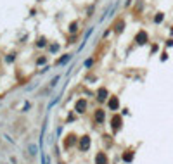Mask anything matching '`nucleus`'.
I'll use <instances>...</instances> for the list:
<instances>
[{"label": "nucleus", "instance_id": "obj_19", "mask_svg": "<svg viewBox=\"0 0 173 164\" xmlns=\"http://www.w3.org/2000/svg\"><path fill=\"white\" fill-rule=\"evenodd\" d=\"M45 61H47V57H40V59H38V64H43Z\"/></svg>", "mask_w": 173, "mask_h": 164}, {"label": "nucleus", "instance_id": "obj_18", "mask_svg": "<svg viewBox=\"0 0 173 164\" xmlns=\"http://www.w3.org/2000/svg\"><path fill=\"white\" fill-rule=\"evenodd\" d=\"M92 64H94V61H92V59H88V61H87V62H85V66H87V67H90V66H92Z\"/></svg>", "mask_w": 173, "mask_h": 164}, {"label": "nucleus", "instance_id": "obj_20", "mask_svg": "<svg viewBox=\"0 0 173 164\" xmlns=\"http://www.w3.org/2000/svg\"><path fill=\"white\" fill-rule=\"evenodd\" d=\"M57 48H59V47H57V45H52V47H50V52H55V50H57Z\"/></svg>", "mask_w": 173, "mask_h": 164}, {"label": "nucleus", "instance_id": "obj_10", "mask_svg": "<svg viewBox=\"0 0 173 164\" xmlns=\"http://www.w3.org/2000/svg\"><path fill=\"white\" fill-rule=\"evenodd\" d=\"M114 31H116V33H121V31H123V21L116 22V26H114Z\"/></svg>", "mask_w": 173, "mask_h": 164}, {"label": "nucleus", "instance_id": "obj_7", "mask_svg": "<svg viewBox=\"0 0 173 164\" xmlns=\"http://www.w3.org/2000/svg\"><path fill=\"white\" fill-rule=\"evenodd\" d=\"M118 107H120V100H118V97H113L109 100V109H118Z\"/></svg>", "mask_w": 173, "mask_h": 164}, {"label": "nucleus", "instance_id": "obj_11", "mask_svg": "<svg viewBox=\"0 0 173 164\" xmlns=\"http://www.w3.org/2000/svg\"><path fill=\"white\" fill-rule=\"evenodd\" d=\"M78 31V22H71L69 24V33H76Z\"/></svg>", "mask_w": 173, "mask_h": 164}, {"label": "nucleus", "instance_id": "obj_6", "mask_svg": "<svg viewBox=\"0 0 173 164\" xmlns=\"http://www.w3.org/2000/svg\"><path fill=\"white\" fill-rule=\"evenodd\" d=\"M95 163H97V164H107V157H106L102 152H99L97 157H95Z\"/></svg>", "mask_w": 173, "mask_h": 164}, {"label": "nucleus", "instance_id": "obj_4", "mask_svg": "<svg viewBox=\"0 0 173 164\" xmlns=\"http://www.w3.org/2000/svg\"><path fill=\"white\" fill-rule=\"evenodd\" d=\"M121 123H123L121 118H120V116H114V118H113V130H120V128H121Z\"/></svg>", "mask_w": 173, "mask_h": 164}, {"label": "nucleus", "instance_id": "obj_2", "mask_svg": "<svg viewBox=\"0 0 173 164\" xmlns=\"http://www.w3.org/2000/svg\"><path fill=\"white\" fill-rule=\"evenodd\" d=\"M104 119H106V112H104L102 109H97V111H95V121H97V123H102Z\"/></svg>", "mask_w": 173, "mask_h": 164}, {"label": "nucleus", "instance_id": "obj_3", "mask_svg": "<svg viewBox=\"0 0 173 164\" xmlns=\"http://www.w3.org/2000/svg\"><path fill=\"white\" fill-rule=\"evenodd\" d=\"M88 145H90V138H88V137H83L81 142H80V150H87Z\"/></svg>", "mask_w": 173, "mask_h": 164}, {"label": "nucleus", "instance_id": "obj_12", "mask_svg": "<svg viewBox=\"0 0 173 164\" xmlns=\"http://www.w3.org/2000/svg\"><path fill=\"white\" fill-rule=\"evenodd\" d=\"M132 159H133V154H130V152H127V154H125V161H127V163H130Z\"/></svg>", "mask_w": 173, "mask_h": 164}, {"label": "nucleus", "instance_id": "obj_5", "mask_svg": "<svg viewBox=\"0 0 173 164\" xmlns=\"http://www.w3.org/2000/svg\"><path fill=\"white\" fill-rule=\"evenodd\" d=\"M85 109H87V102L85 100H78L76 102V111L78 112H85Z\"/></svg>", "mask_w": 173, "mask_h": 164}, {"label": "nucleus", "instance_id": "obj_1", "mask_svg": "<svg viewBox=\"0 0 173 164\" xmlns=\"http://www.w3.org/2000/svg\"><path fill=\"white\" fill-rule=\"evenodd\" d=\"M135 42H137L139 45H146V43L149 42V36H147V33H146L144 29H140V31L135 35Z\"/></svg>", "mask_w": 173, "mask_h": 164}, {"label": "nucleus", "instance_id": "obj_9", "mask_svg": "<svg viewBox=\"0 0 173 164\" xmlns=\"http://www.w3.org/2000/svg\"><path fill=\"white\" fill-rule=\"evenodd\" d=\"M163 19H165V14H163V12H158V14L154 16V22H156V24L163 22Z\"/></svg>", "mask_w": 173, "mask_h": 164}, {"label": "nucleus", "instance_id": "obj_17", "mask_svg": "<svg viewBox=\"0 0 173 164\" xmlns=\"http://www.w3.org/2000/svg\"><path fill=\"white\" fill-rule=\"evenodd\" d=\"M45 45V40H38V43H36V47H43Z\"/></svg>", "mask_w": 173, "mask_h": 164}, {"label": "nucleus", "instance_id": "obj_14", "mask_svg": "<svg viewBox=\"0 0 173 164\" xmlns=\"http://www.w3.org/2000/svg\"><path fill=\"white\" fill-rule=\"evenodd\" d=\"M161 61H163V62L168 61V52H163V54H161Z\"/></svg>", "mask_w": 173, "mask_h": 164}, {"label": "nucleus", "instance_id": "obj_13", "mask_svg": "<svg viewBox=\"0 0 173 164\" xmlns=\"http://www.w3.org/2000/svg\"><path fill=\"white\" fill-rule=\"evenodd\" d=\"M29 150H31V154H33V156H36V152H38V149H36L35 145H29Z\"/></svg>", "mask_w": 173, "mask_h": 164}, {"label": "nucleus", "instance_id": "obj_8", "mask_svg": "<svg viewBox=\"0 0 173 164\" xmlns=\"http://www.w3.org/2000/svg\"><path fill=\"white\" fill-rule=\"evenodd\" d=\"M97 95H99V97H97V99H99V100H101V102H102V100H106V99H107V92H106V90H104V88H101V90H99V93H97Z\"/></svg>", "mask_w": 173, "mask_h": 164}, {"label": "nucleus", "instance_id": "obj_16", "mask_svg": "<svg viewBox=\"0 0 173 164\" xmlns=\"http://www.w3.org/2000/svg\"><path fill=\"white\" fill-rule=\"evenodd\" d=\"M166 47H173V38H168V40H166Z\"/></svg>", "mask_w": 173, "mask_h": 164}, {"label": "nucleus", "instance_id": "obj_15", "mask_svg": "<svg viewBox=\"0 0 173 164\" xmlns=\"http://www.w3.org/2000/svg\"><path fill=\"white\" fill-rule=\"evenodd\" d=\"M68 61H69V55H66V57L59 59V64H64V62H68Z\"/></svg>", "mask_w": 173, "mask_h": 164}]
</instances>
